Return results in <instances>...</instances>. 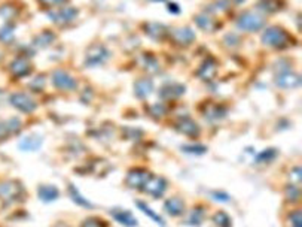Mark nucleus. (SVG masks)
I'll list each match as a JSON object with an SVG mask.
<instances>
[{"label":"nucleus","mask_w":302,"mask_h":227,"mask_svg":"<svg viewBox=\"0 0 302 227\" xmlns=\"http://www.w3.org/2000/svg\"><path fill=\"white\" fill-rule=\"evenodd\" d=\"M277 156H279V151L276 148H266L256 156L255 161L256 163H271Z\"/></svg>","instance_id":"nucleus-25"},{"label":"nucleus","mask_w":302,"mask_h":227,"mask_svg":"<svg viewBox=\"0 0 302 227\" xmlns=\"http://www.w3.org/2000/svg\"><path fill=\"white\" fill-rule=\"evenodd\" d=\"M14 36V30H11L9 27H3L2 30H0V39H3V41H11Z\"/></svg>","instance_id":"nucleus-34"},{"label":"nucleus","mask_w":302,"mask_h":227,"mask_svg":"<svg viewBox=\"0 0 302 227\" xmlns=\"http://www.w3.org/2000/svg\"><path fill=\"white\" fill-rule=\"evenodd\" d=\"M107 59H109V51L106 49V46H103L100 44H94V45L89 46L88 51H86L85 63L89 68H96V66L103 65Z\"/></svg>","instance_id":"nucleus-4"},{"label":"nucleus","mask_w":302,"mask_h":227,"mask_svg":"<svg viewBox=\"0 0 302 227\" xmlns=\"http://www.w3.org/2000/svg\"><path fill=\"white\" fill-rule=\"evenodd\" d=\"M176 130L179 132V133H182V135H185V136H189V137H197L198 135H200V126L195 123V121H192V120H189V118H183V120H180L177 124H176Z\"/></svg>","instance_id":"nucleus-12"},{"label":"nucleus","mask_w":302,"mask_h":227,"mask_svg":"<svg viewBox=\"0 0 302 227\" xmlns=\"http://www.w3.org/2000/svg\"><path fill=\"white\" fill-rule=\"evenodd\" d=\"M40 5H43L45 8H55L58 5H61L64 0H38Z\"/></svg>","instance_id":"nucleus-33"},{"label":"nucleus","mask_w":302,"mask_h":227,"mask_svg":"<svg viewBox=\"0 0 302 227\" xmlns=\"http://www.w3.org/2000/svg\"><path fill=\"white\" fill-rule=\"evenodd\" d=\"M134 204H136V206H137V208H139V209H140L144 215H147L149 218H152L157 224H160V226H165L164 220H162V218H161V217H160L155 211H152V208H150L149 205H146V204H144V202H141V201H136Z\"/></svg>","instance_id":"nucleus-21"},{"label":"nucleus","mask_w":302,"mask_h":227,"mask_svg":"<svg viewBox=\"0 0 302 227\" xmlns=\"http://www.w3.org/2000/svg\"><path fill=\"white\" fill-rule=\"evenodd\" d=\"M149 177H150L149 170L141 169V167H136V169H131L130 172H128V175H127V178H125V184H127L130 188L141 190Z\"/></svg>","instance_id":"nucleus-8"},{"label":"nucleus","mask_w":302,"mask_h":227,"mask_svg":"<svg viewBox=\"0 0 302 227\" xmlns=\"http://www.w3.org/2000/svg\"><path fill=\"white\" fill-rule=\"evenodd\" d=\"M284 197L286 201L290 202V204H295L299 201L301 197V191H299V185H295V184H287L286 188H284Z\"/></svg>","instance_id":"nucleus-26"},{"label":"nucleus","mask_w":302,"mask_h":227,"mask_svg":"<svg viewBox=\"0 0 302 227\" xmlns=\"http://www.w3.org/2000/svg\"><path fill=\"white\" fill-rule=\"evenodd\" d=\"M38 196H39L40 201H43V202L48 204V202L57 201L58 196H60V191H58V188H57L55 185L42 184V185L38 187Z\"/></svg>","instance_id":"nucleus-15"},{"label":"nucleus","mask_w":302,"mask_h":227,"mask_svg":"<svg viewBox=\"0 0 302 227\" xmlns=\"http://www.w3.org/2000/svg\"><path fill=\"white\" fill-rule=\"evenodd\" d=\"M213 223L218 226V227H231V218L226 212L223 211H218L215 215H213Z\"/></svg>","instance_id":"nucleus-27"},{"label":"nucleus","mask_w":302,"mask_h":227,"mask_svg":"<svg viewBox=\"0 0 302 227\" xmlns=\"http://www.w3.org/2000/svg\"><path fill=\"white\" fill-rule=\"evenodd\" d=\"M6 135H9L8 127H6V123H5V121H0V139L5 137Z\"/></svg>","instance_id":"nucleus-36"},{"label":"nucleus","mask_w":302,"mask_h":227,"mask_svg":"<svg viewBox=\"0 0 302 227\" xmlns=\"http://www.w3.org/2000/svg\"><path fill=\"white\" fill-rule=\"evenodd\" d=\"M109 214L119 223L125 227H136L139 223H137V218L127 209H122V208H113L109 211Z\"/></svg>","instance_id":"nucleus-9"},{"label":"nucleus","mask_w":302,"mask_h":227,"mask_svg":"<svg viewBox=\"0 0 302 227\" xmlns=\"http://www.w3.org/2000/svg\"><path fill=\"white\" fill-rule=\"evenodd\" d=\"M52 84L55 85V89L63 91H72L78 89V81L64 70H55L52 73Z\"/></svg>","instance_id":"nucleus-5"},{"label":"nucleus","mask_w":302,"mask_h":227,"mask_svg":"<svg viewBox=\"0 0 302 227\" xmlns=\"http://www.w3.org/2000/svg\"><path fill=\"white\" fill-rule=\"evenodd\" d=\"M195 23L200 28H202L204 32H213L215 27H216V23L213 18H210L207 15H198L195 18Z\"/></svg>","instance_id":"nucleus-23"},{"label":"nucleus","mask_w":302,"mask_h":227,"mask_svg":"<svg viewBox=\"0 0 302 227\" xmlns=\"http://www.w3.org/2000/svg\"><path fill=\"white\" fill-rule=\"evenodd\" d=\"M218 68H216V63L213 60H207L198 70V75L202 78V79H211L215 76Z\"/></svg>","instance_id":"nucleus-22"},{"label":"nucleus","mask_w":302,"mask_h":227,"mask_svg":"<svg viewBox=\"0 0 302 227\" xmlns=\"http://www.w3.org/2000/svg\"><path fill=\"white\" fill-rule=\"evenodd\" d=\"M69 194H70L72 201H73L76 205L83 206V208H88V209H91V208H93V204L89 202V201H86V199L79 193V190H78L73 184H69Z\"/></svg>","instance_id":"nucleus-19"},{"label":"nucleus","mask_w":302,"mask_h":227,"mask_svg":"<svg viewBox=\"0 0 302 227\" xmlns=\"http://www.w3.org/2000/svg\"><path fill=\"white\" fill-rule=\"evenodd\" d=\"M289 221H290V226H292V227H301V223H302L301 211L296 209V211L290 212V215H289Z\"/></svg>","instance_id":"nucleus-31"},{"label":"nucleus","mask_w":302,"mask_h":227,"mask_svg":"<svg viewBox=\"0 0 302 227\" xmlns=\"http://www.w3.org/2000/svg\"><path fill=\"white\" fill-rule=\"evenodd\" d=\"M39 41H42V42H39L40 46H48V45L54 41V35H52L51 32H43V33L39 36Z\"/></svg>","instance_id":"nucleus-32"},{"label":"nucleus","mask_w":302,"mask_h":227,"mask_svg":"<svg viewBox=\"0 0 302 227\" xmlns=\"http://www.w3.org/2000/svg\"><path fill=\"white\" fill-rule=\"evenodd\" d=\"M164 211L171 215V217H180L182 214H185L186 211V205L183 202V199L180 197H170L164 204Z\"/></svg>","instance_id":"nucleus-10"},{"label":"nucleus","mask_w":302,"mask_h":227,"mask_svg":"<svg viewBox=\"0 0 302 227\" xmlns=\"http://www.w3.org/2000/svg\"><path fill=\"white\" fill-rule=\"evenodd\" d=\"M276 84L280 89H296L301 84V78L296 73H290V72H284L280 73L276 79Z\"/></svg>","instance_id":"nucleus-13"},{"label":"nucleus","mask_w":302,"mask_h":227,"mask_svg":"<svg viewBox=\"0 0 302 227\" xmlns=\"http://www.w3.org/2000/svg\"><path fill=\"white\" fill-rule=\"evenodd\" d=\"M43 139L38 135H30L20 142V148L22 151H38L42 145Z\"/></svg>","instance_id":"nucleus-16"},{"label":"nucleus","mask_w":302,"mask_h":227,"mask_svg":"<svg viewBox=\"0 0 302 227\" xmlns=\"http://www.w3.org/2000/svg\"><path fill=\"white\" fill-rule=\"evenodd\" d=\"M174 42H177L179 45H191L195 41V33L191 30V28L185 27V28H176V30L171 33Z\"/></svg>","instance_id":"nucleus-14"},{"label":"nucleus","mask_w":302,"mask_h":227,"mask_svg":"<svg viewBox=\"0 0 302 227\" xmlns=\"http://www.w3.org/2000/svg\"><path fill=\"white\" fill-rule=\"evenodd\" d=\"M22 194H24V188H22L21 182H18V181L9 180V181H5V182L0 184V199H2V202H5V204L17 202Z\"/></svg>","instance_id":"nucleus-2"},{"label":"nucleus","mask_w":302,"mask_h":227,"mask_svg":"<svg viewBox=\"0 0 302 227\" xmlns=\"http://www.w3.org/2000/svg\"><path fill=\"white\" fill-rule=\"evenodd\" d=\"M265 20L263 17H261L256 12L247 11L244 14H241L238 21H237V27L241 28V30H246V32H258L263 27Z\"/></svg>","instance_id":"nucleus-3"},{"label":"nucleus","mask_w":302,"mask_h":227,"mask_svg":"<svg viewBox=\"0 0 302 227\" xmlns=\"http://www.w3.org/2000/svg\"><path fill=\"white\" fill-rule=\"evenodd\" d=\"M81 227H107V223L101 218H97V217H89V218L83 220Z\"/></svg>","instance_id":"nucleus-28"},{"label":"nucleus","mask_w":302,"mask_h":227,"mask_svg":"<svg viewBox=\"0 0 302 227\" xmlns=\"http://www.w3.org/2000/svg\"><path fill=\"white\" fill-rule=\"evenodd\" d=\"M204 217H205V211H204V208H202V206H197V208H194V209L191 211V214H189V217H188V220H186L185 224L198 227V226L202 224Z\"/></svg>","instance_id":"nucleus-20"},{"label":"nucleus","mask_w":302,"mask_h":227,"mask_svg":"<svg viewBox=\"0 0 302 227\" xmlns=\"http://www.w3.org/2000/svg\"><path fill=\"white\" fill-rule=\"evenodd\" d=\"M11 105L14 108H17L18 111L24 112V114H32L38 108L36 102L32 97H30L28 94H25V93H15V94H12L11 96Z\"/></svg>","instance_id":"nucleus-7"},{"label":"nucleus","mask_w":302,"mask_h":227,"mask_svg":"<svg viewBox=\"0 0 302 227\" xmlns=\"http://www.w3.org/2000/svg\"><path fill=\"white\" fill-rule=\"evenodd\" d=\"M289 178H290V184H295V185H299L301 184V180H302V175H301V167H293L289 174Z\"/></svg>","instance_id":"nucleus-30"},{"label":"nucleus","mask_w":302,"mask_h":227,"mask_svg":"<svg viewBox=\"0 0 302 227\" xmlns=\"http://www.w3.org/2000/svg\"><path fill=\"white\" fill-rule=\"evenodd\" d=\"M211 196H213L215 201H221V202H228V201H229V196H228L226 193L213 191V193H211Z\"/></svg>","instance_id":"nucleus-35"},{"label":"nucleus","mask_w":302,"mask_h":227,"mask_svg":"<svg viewBox=\"0 0 302 227\" xmlns=\"http://www.w3.org/2000/svg\"><path fill=\"white\" fill-rule=\"evenodd\" d=\"M182 151L189 153V154H204L207 151V147H204V145H183Z\"/></svg>","instance_id":"nucleus-29"},{"label":"nucleus","mask_w":302,"mask_h":227,"mask_svg":"<svg viewBox=\"0 0 302 227\" xmlns=\"http://www.w3.org/2000/svg\"><path fill=\"white\" fill-rule=\"evenodd\" d=\"M262 42L273 48H286L290 44V36L280 27H269L262 35Z\"/></svg>","instance_id":"nucleus-1"},{"label":"nucleus","mask_w":302,"mask_h":227,"mask_svg":"<svg viewBox=\"0 0 302 227\" xmlns=\"http://www.w3.org/2000/svg\"><path fill=\"white\" fill-rule=\"evenodd\" d=\"M49 17L58 24H67V23H72L78 17V11L70 6H63L60 11L49 14Z\"/></svg>","instance_id":"nucleus-11"},{"label":"nucleus","mask_w":302,"mask_h":227,"mask_svg":"<svg viewBox=\"0 0 302 227\" xmlns=\"http://www.w3.org/2000/svg\"><path fill=\"white\" fill-rule=\"evenodd\" d=\"M146 35L155 41H161L167 35V28H165V25L158 24V23H149L146 25Z\"/></svg>","instance_id":"nucleus-18"},{"label":"nucleus","mask_w":302,"mask_h":227,"mask_svg":"<svg viewBox=\"0 0 302 227\" xmlns=\"http://www.w3.org/2000/svg\"><path fill=\"white\" fill-rule=\"evenodd\" d=\"M52 227H70L67 223H64V221H58V223H55Z\"/></svg>","instance_id":"nucleus-37"},{"label":"nucleus","mask_w":302,"mask_h":227,"mask_svg":"<svg viewBox=\"0 0 302 227\" xmlns=\"http://www.w3.org/2000/svg\"><path fill=\"white\" fill-rule=\"evenodd\" d=\"M32 68H30V63L24 59H18L12 63V72L17 75V76H24L27 73H30Z\"/></svg>","instance_id":"nucleus-24"},{"label":"nucleus","mask_w":302,"mask_h":227,"mask_svg":"<svg viewBox=\"0 0 302 227\" xmlns=\"http://www.w3.org/2000/svg\"><path fill=\"white\" fill-rule=\"evenodd\" d=\"M141 190L144 193L150 194L152 197H161L165 193V190H167V181L162 177L150 174V177L147 178V181L144 182Z\"/></svg>","instance_id":"nucleus-6"},{"label":"nucleus","mask_w":302,"mask_h":227,"mask_svg":"<svg viewBox=\"0 0 302 227\" xmlns=\"http://www.w3.org/2000/svg\"><path fill=\"white\" fill-rule=\"evenodd\" d=\"M134 90H136V96L140 97V99H144L147 97L150 93L154 90V82L147 79V78H143V79H139L136 84H134Z\"/></svg>","instance_id":"nucleus-17"}]
</instances>
